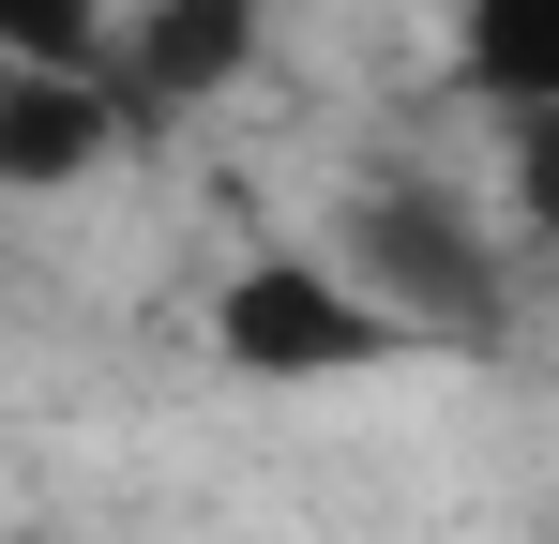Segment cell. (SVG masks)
<instances>
[{
    "label": "cell",
    "instance_id": "6da1fadb",
    "mask_svg": "<svg viewBox=\"0 0 559 544\" xmlns=\"http://www.w3.org/2000/svg\"><path fill=\"white\" fill-rule=\"evenodd\" d=\"M424 333L378 303L348 258H302V243H258V258L212 287V363L258 378V393H318V378H378L408 363Z\"/></svg>",
    "mask_w": 559,
    "mask_h": 544
},
{
    "label": "cell",
    "instance_id": "7a4b0ae2",
    "mask_svg": "<svg viewBox=\"0 0 559 544\" xmlns=\"http://www.w3.org/2000/svg\"><path fill=\"white\" fill-rule=\"evenodd\" d=\"M333 258L364 272L378 303L424 333V348H499L514 333V303H499V258H484V227H468L454 181H364L348 197V227H333Z\"/></svg>",
    "mask_w": 559,
    "mask_h": 544
},
{
    "label": "cell",
    "instance_id": "3957f363",
    "mask_svg": "<svg viewBox=\"0 0 559 544\" xmlns=\"http://www.w3.org/2000/svg\"><path fill=\"white\" fill-rule=\"evenodd\" d=\"M152 137V106L121 91V61H0V197H61V181L121 167Z\"/></svg>",
    "mask_w": 559,
    "mask_h": 544
},
{
    "label": "cell",
    "instance_id": "277c9868",
    "mask_svg": "<svg viewBox=\"0 0 559 544\" xmlns=\"http://www.w3.org/2000/svg\"><path fill=\"white\" fill-rule=\"evenodd\" d=\"M106 61H121V91L152 121H182V106H212V91L258 61V0H136Z\"/></svg>",
    "mask_w": 559,
    "mask_h": 544
},
{
    "label": "cell",
    "instance_id": "5b68a950",
    "mask_svg": "<svg viewBox=\"0 0 559 544\" xmlns=\"http://www.w3.org/2000/svg\"><path fill=\"white\" fill-rule=\"evenodd\" d=\"M454 91L468 106H559V0H454Z\"/></svg>",
    "mask_w": 559,
    "mask_h": 544
},
{
    "label": "cell",
    "instance_id": "8992f818",
    "mask_svg": "<svg viewBox=\"0 0 559 544\" xmlns=\"http://www.w3.org/2000/svg\"><path fill=\"white\" fill-rule=\"evenodd\" d=\"M499 152H514V227L559 258V106H514V121H499Z\"/></svg>",
    "mask_w": 559,
    "mask_h": 544
},
{
    "label": "cell",
    "instance_id": "52a82bcc",
    "mask_svg": "<svg viewBox=\"0 0 559 544\" xmlns=\"http://www.w3.org/2000/svg\"><path fill=\"white\" fill-rule=\"evenodd\" d=\"M0 61H106V0H0Z\"/></svg>",
    "mask_w": 559,
    "mask_h": 544
}]
</instances>
